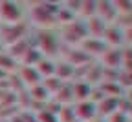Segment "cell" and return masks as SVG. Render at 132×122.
Wrapping results in <instances>:
<instances>
[{"label": "cell", "instance_id": "6da1fadb", "mask_svg": "<svg viewBox=\"0 0 132 122\" xmlns=\"http://www.w3.org/2000/svg\"><path fill=\"white\" fill-rule=\"evenodd\" d=\"M24 16V7L20 2H11V0H4L0 2V24H19L22 22Z\"/></svg>", "mask_w": 132, "mask_h": 122}, {"label": "cell", "instance_id": "7a4b0ae2", "mask_svg": "<svg viewBox=\"0 0 132 122\" xmlns=\"http://www.w3.org/2000/svg\"><path fill=\"white\" fill-rule=\"evenodd\" d=\"M59 40H61V37H55L52 31L42 29L39 33V38H37V42H39V47L37 49L40 51L46 58H50L52 55H55V51L59 49Z\"/></svg>", "mask_w": 132, "mask_h": 122}, {"label": "cell", "instance_id": "3957f363", "mask_svg": "<svg viewBox=\"0 0 132 122\" xmlns=\"http://www.w3.org/2000/svg\"><path fill=\"white\" fill-rule=\"evenodd\" d=\"M35 69H37V73L40 75V78L44 75H48V77H53L55 75V64L52 62V58H46V57L35 66Z\"/></svg>", "mask_w": 132, "mask_h": 122}, {"label": "cell", "instance_id": "277c9868", "mask_svg": "<svg viewBox=\"0 0 132 122\" xmlns=\"http://www.w3.org/2000/svg\"><path fill=\"white\" fill-rule=\"evenodd\" d=\"M20 73H22V80H26V84H31V86L40 84V75L37 73V69H35V67L24 66Z\"/></svg>", "mask_w": 132, "mask_h": 122}, {"label": "cell", "instance_id": "5b68a950", "mask_svg": "<svg viewBox=\"0 0 132 122\" xmlns=\"http://www.w3.org/2000/svg\"><path fill=\"white\" fill-rule=\"evenodd\" d=\"M2 47H4V44H2V42H0V55H2V53H4V51H2Z\"/></svg>", "mask_w": 132, "mask_h": 122}]
</instances>
